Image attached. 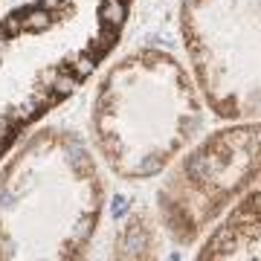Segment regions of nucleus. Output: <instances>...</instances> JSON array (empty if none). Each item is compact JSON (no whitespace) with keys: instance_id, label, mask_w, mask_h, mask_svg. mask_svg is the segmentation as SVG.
I'll return each mask as SVG.
<instances>
[{"instance_id":"nucleus-1","label":"nucleus","mask_w":261,"mask_h":261,"mask_svg":"<svg viewBox=\"0 0 261 261\" xmlns=\"http://www.w3.org/2000/svg\"><path fill=\"white\" fill-rule=\"evenodd\" d=\"M137 0H23L0 18V160L113 58Z\"/></svg>"},{"instance_id":"nucleus-2","label":"nucleus","mask_w":261,"mask_h":261,"mask_svg":"<svg viewBox=\"0 0 261 261\" xmlns=\"http://www.w3.org/2000/svg\"><path fill=\"white\" fill-rule=\"evenodd\" d=\"M105 206L102 160L82 134L32 128L0 160V261L90 255Z\"/></svg>"},{"instance_id":"nucleus-3","label":"nucleus","mask_w":261,"mask_h":261,"mask_svg":"<svg viewBox=\"0 0 261 261\" xmlns=\"http://www.w3.org/2000/svg\"><path fill=\"white\" fill-rule=\"evenodd\" d=\"M206 113L186 58L160 44H142L102 70L87 128L108 174L137 186L157 180L203 134Z\"/></svg>"},{"instance_id":"nucleus-4","label":"nucleus","mask_w":261,"mask_h":261,"mask_svg":"<svg viewBox=\"0 0 261 261\" xmlns=\"http://www.w3.org/2000/svg\"><path fill=\"white\" fill-rule=\"evenodd\" d=\"M261 180V116L200 134L157 177L154 212L174 247L192 250Z\"/></svg>"},{"instance_id":"nucleus-5","label":"nucleus","mask_w":261,"mask_h":261,"mask_svg":"<svg viewBox=\"0 0 261 261\" xmlns=\"http://www.w3.org/2000/svg\"><path fill=\"white\" fill-rule=\"evenodd\" d=\"M180 47L215 119L261 116V0H180Z\"/></svg>"},{"instance_id":"nucleus-6","label":"nucleus","mask_w":261,"mask_h":261,"mask_svg":"<svg viewBox=\"0 0 261 261\" xmlns=\"http://www.w3.org/2000/svg\"><path fill=\"white\" fill-rule=\"evenodd\" d=\"M195 258H261V180L197 244Z\"/></svg>"},{"instance_id":"nucleus-7","label":"nucleus","mask_w":261,"mask_h":261,"mask_svg":"<svg viewBox=\"0 0 261 261\" xmlns=\"http://www.w3.org/2000/svg\"><path fill=\"white\" fill-rule=\"evenodd\" d=\"M166 241L168 238L160 226L154 206L134 203L113 226L108 255L111 258H160Z\"/></svg>"}]
</instances>
